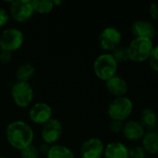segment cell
Returning a JSON list of instances; mask_svg holds the SVG:
<instances>
[{"mask_svg":"<svg viewBox=\"0 0 158 158\" xmlns=\"http://www.w3.org/2000/svg\"><path fill=\"white\" fill-rule=\"evenodd\" d=\"M122 128H123V124L121 121L111 120L109 123V130L114 134H118V133L122 132Z\"/></svg>","mask_w":158,"mask_h":158,"instance_id":"cell-25","label":"cell"},{"mask_svg":"<svg viewBox=\"0 0 158 158\" xmlns=\"http://www.w3.org/2000/svg\"><path fill=\"white\" fill-rule=\"evenodd\" d=\"M151 69L158 73V44L156 45L151 53V56L148 59Z\"/></svg>","mask_w":158,"mask_h":158,"instance_id":"cell-24","label":"cell"},{"mask_svg":"<svg viewBox=\"0 0 158 158\" xmlns=\"http://www.w3.org/2000/svg\"><path fill=\"white\" fill-rule=\"evenodd\" d=\"M145 132V130L143 128V126L138 120L131 119L123 124L122 134L128 141L136 142L142 140Z\"/></svg>","mask_w":158,"mask_h":158,"instance_id":"cell-13","label":"cell"},{"mask_svg":"<svg viewBox=\"0 0 158 158\" xmlns=\"http://www.w3.org/2000/svg\"><path fill=\"white\" fill-rule=\"evenodd\" d=\"M9 13L14 20L18 22H24L31 19L34 13L32 3L30 0L13 1L9 7Z\"/></svg>","mask_w":158,"mask_h":158,"instance_id":"cell-8","label":"cell"},{"mask_svg":"<svg viewBox=\"0 0 158 158\" xmlns=\"http://www.w3.org/2000/svg\"><path fill=\"white\" fill-rule=\"evenodd\" d=\"M133 111V103L127 96L115 97L107 107V114L111 120L123 122Z\"/></svg>","mask_w":158,"mask_h":158,"instance_id":"cell-4","label":"cell"},{"mask_svg":"<svg viewBox=\"0 0 158 158\" xmlns=\"http://www.w3.org/2000/svg\"><path fill=\"white\" fill-rule=\"evenodd\" d=\"M46 158H74V155L69 147L61 144H54L50 146Z\"/></svg>","mask_w":158,"mask_h":158,"instance_id":"cell-18","label":"cell"},{"mask_svg":"<svg viewBox=\"0 0 158 158\" xmlns=\"http://www.w3.org/2000/svg\"><path fill=\"white\" fill-rule=\"evenodd\" d=\"M24 42L23 32L17 28H8L0 34V49L13 52L21 47Z\"/></svg>","mask_w":158,"mask_h":158,"instance_id":"cell-5","label":"cell"},{"mask_svg":"<svg viewBox=\"0 0 158 158\" xmlns=\"http://www.w3.org/2000/svg\"><path fill=\"white\" fill-rule=\"evenodd\" d=\"M106 88L115 97L126 96V94L129 91L127 81L117 75L106 81Z\"/></svg>","mask_w":158,"mask_h":158,"instance_id":"cell-14","label":"cell"},{"mask_svg":"<svg viewBox=\"0 0 158 158\" xmlns=\"http://www.w3.org/2000/svg\"><path fill=\"white\" fill-rule=\"evenodd\" d=\"M155 45L153 40L144 38H133L128 45L130 60L142 63L149 59Z\"/></svg>","mask_w":158,"mask_h":158,"instance_id":"cell-3","label":"cell"},{"mask_svg":"<svg viewBox=\"0 0 158 158\" xmlns=\"http://www.w3.org/2000/svg\"><path fill=\"white\" fill-rule=\"evenodd\" d=\"M156 26L147 19H138L131 26V32L134 38H144L153 40L156 36Z\"/></svg>","mask_w":158,"mask_h":158,"instance_id":"cell-11","label":"cell"},{"mask_svg":"<svg viewBox=\"0 0 158 158\" xmlns=\"http://www.w3.org/2000/svg\"><path fill=\"white\" fill-rule=\"evenodd\" d=\"M6 137L8 143L14 149L21 151L32 143L34 134L29 124L24 121L16 120L7 125Z\"/></svg>","mask_w":158,"mask_h":158,"instance_id":"cell-1","label":"cell"},{"mask_svg":"<svg viewBox=\"0 0 158 158\" xmlns=\"http://www.w3.org/2000/svg\"><path fill=\"white\" fill-rule=\"evenodd\" d=\"M105 145L99 138H89L81 146V158H102Z\"/></svg>","mask_w":158,"mask_h":158,"instance_id":"cell-10","label":"cell"},{"mask_svg":"<svg viewBox=\"0 0 158 158\" xmlns=\"http://www.w3.org/2000/svg\"><path fill=\"white\" fill-rule=\"evenodd\" d=\"M29 117L33 123L44 125L52 118V108L46 103H37L30 109Z\"/></svg>","mask_w":158,"mask_h":158,"instance_id":"cell-12","label":"cell"},{"mask_svg":"<svg viewBox=\"0 0 158 158\" xmlns=\"http://www.w3.org/2000/svg\"><path fill=\"white\" fill-rule=\"evenodd\" d=\"M63 132V127L59 120L51 118L49 121L44 123L41 130V136L44 143L54 144L61 137Z\"/></svg>","mask_w":158,"mask_h":158,"instance_id":"cell-9","label":"cell"},{"mask_svg":"<svg viewBox=\"0 0 158 158\" xmlns=\"http://www.w3.org/2000/svg\"><path fill=\"white\" fill-rule=\"evenodd\" d=\"M111 55H112V56L114 57V59L116 60V62L118 64L125 63L128 60H130V55H129L128 46L119 45L115 50H113L111 52Z\"/></svg>","mask_w":158,"mask_h":158,"instance_id":"cell-21","label":"cell"},{"mask_svg":"<svg viewBox=\"0 0 158 158\" xmlns=\"http://www.w3.org/2000/svg\"><path fill=\"white\" fill-rule=\"evenodd\" d=\"M118 64L116 62L111 53H104L99 55L94 62V72L95 76L104 81H108L116 76Z\"/></svg>","mask_w":158,"mask_h":158,"instance_id":"cell-2","label":"cell"},{"mask_svg":"<svg viewBox=\"0 0 158 158\" xmlns=\"http://www.w3.org/2000/svg\"><path fill=\"white\" fill-rule=\"evenodd\" d=\"M156 38H157V41H158V30H157V31H156Z\"/></svg>","mask_w":158,"mask_h":158,"instance_id":"cell-31","label":"cell"},{"mask_svg":"<svg viewBox=\"0 0 158 158\" xmlns=\"http://www.w3.org/2000/svg\"><path fill=\"white\" fill-rule=\"evenodd\" d=\"M21 158H38L39 157V150L32 144L24 148L20 151Z\"/></svg>","mask_w":158,"mask_h":158,"instance_id":"cell-23","label":"cell"},{"mask_svg":"<svg viewBox=\"0 0 158 158\" xmlns=\"http://www.w3.org/2000/svg\"><path fill=\"white\" fill-rule=\"evenodd\" d=\"M122 40L121 32L118 29L109 26L105 28L99 34L98 44L102 50L106 52H112L118 46L120 45Z\"/></svg>","mask_w":158,"mask_h":158,"instance_id":"cell-7","label":"cell"},{"mask_svg":"<svg viewBox=\"0 0 158 158\" xmlns=\"http://www.w3.org/2000/svg\"><path fill=\"white\" fill-rule=\"evenodd\" d=\"M142 146L148 155L158 154V134L154 131H146L142 139Z\"/></svg>","mask_w":158,"mask_h":158,"instance_id":"cell-17","label":"cell"},{"mask_svg":"<svg viewBox=\"0 0 158 158\" xmlns=\"http://www.w3.org/2000/svg\"><path fill=\"white\" fill-rule=\"evenodd\" d=\"M0 158H6V157H4V156H0Z\"/></svg>","mask_w":158,"mask_h":158,"instance_id":"cell-32","label":"cell"},{"mask_svg":"<svg viewBox=\"0 0 158 158\" xmlns=\"http://www.w3.org/2000/svg\"><path fill=\"white\" fill-rule=\"evenodd\" d=\"M12 58V53L8 51L0 50V63L1 64H7L11 61Z\"/></svg>","mask_w":158,"mask_h":158,"instance_id":"cell-26","label":"cell"},{"mask_svg":"<svg viewBox=\"0 0 158 158\" xmlns=\"http://www.w3.org/2000/svg\"><path fill=\"white\" fill-rule=\"evenodd\" d=\"M105 158H129V148L122 143L112 142L105 146Z\"/></svg>","mask_w":158,"mask_h":158,"instance_id":"cell-15","label":"cell"},{"mask_svg":"<svg viewBox=\"0 0 158 158\" xmlns=\"http://www.w3.org/2000/svg\"><path fill=\"white\" fill-rule=\"evenodd\" d=\"M34 12L40 14H47L54 8L53 1L50 0H33L31 1Z\"/></svg>","mask_w":158,"mask_h":158,"instance_id":"cell-20","label":"cell"},{"mask_svg":"<svg viewBox=\"0 0 158 158\" xmlns=\"http://www.w3.org/2000/svg\"><path fill=\"white\" fill-rule=\"evenodd\" d=\"M147 153L142 145H136L129 148V158H146Z\"/></svg>","mask_w":158,"mask_h":158,"instance_id":"cell-22","label":"cell"},{"mask_svg":"<svg viewBox=\"0 0 158 158\" xmlns=\"http://www.w3.org/2000/svg\"><path fill=\"white\" fill-rule=\"evenodd\" d=\"M145 131H154L157 125L158 119L156 113L152 108H144L140 114V119L138 120Z\"/></svg>","mask_w":158,"mask_h":158,"instance_id":"cell-16","label":"cell"},{"mask_svg":"<svg viewBox=\"0 0 158 158\" xmlns=\"http://www.w3.org/2000/svg\"><path fill=\"white\" fill-rule=\"evenodd\" d=\"M11 97L19 107H27L33 99V89L29 82L16 81L11 88Z\"/></svg>","mask_w":158,"mask_h":158,"instance_id":"cell-6","label":"cell"},{"mask_svg":"<svg viewBox=\"0 0 158 158\" xmlns=\"http://www.w3.org/2000/svg\"><path fill=\"white\" fill-rule=\"evenodd\" d=\"M149 15L152 19H158V6L156 4H151L149 6Z\"/></svg>","mask_w":158,"mask_h":158,"instance_id":"cell-28","label":"cell"},{"mask_svg":"<svg viewBox=\"0 0 158 158\" xmlns=\"http://www.w3.org/2000/svg\"><path fill=\"white\" fill-rule=\"evenodd\" d=\"M154 131H155V132H156V133H157V134H158V123H157V125L156 126V128H155Z\"/></svg>","mask_w":158,"mask_h":158,"instance_id":"cell-30","label":"cell"},{"mask_svg":"<svg viewBox=\"0 0 158 158\" xmlns=\"http://www.w3.org/2000/svg\"><path fill=\"white\" fill-rule=\"evenodd\" d=\"M49 148H50V146H49V144H46V143H44V144H42L41 146H40V149H41V151L43 152V153H48V151H49Z\"/></svg>","mask_w":158,"mask_h":158,"instance_id":"cell-29","label":"cell"},{"mask_svg":"<svg viewBox=\"0 0 158 158\" xmlns=\"http://www.w3.org/2000/svg\"><path fill=\"white\" fill-rule=\"evenodd\" d=\"M35 68L31 63H24L19 66L16 70V78L18 81L28 82L34 75Z\"/></svg>","mask_w":158,"mask_h":158,"instance_id":"cell-19","label":"cell"},{"mask_svg":"<svg viewBox=\"0 0 158 158\" xmlns=\"http://www.w3.org/2000/svg\"><path fill=\"white\" fill-rule=\"evenodd\" d=\"M8 19H9V15L7 11L5 8L0 7V28L5 26L7 23Z\"/></svg>","mask_w":158,"mask_h":158,"instance_id":"cell-27","label":"cell"}]
</instances>
